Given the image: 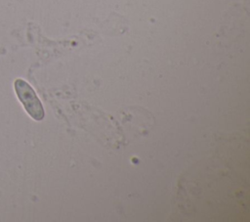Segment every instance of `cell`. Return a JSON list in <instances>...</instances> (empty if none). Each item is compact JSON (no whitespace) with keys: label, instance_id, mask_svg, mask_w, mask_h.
<instances>
[{"label":"cell","instance_id":"1","mask_svg":"<svg viewBox=\"0 0 250 222\" xmlns=\"http://www.w3.org/2000/svg\"><path fill=\"white\" fill-rule=\"evenodd\" d=\"M14 87L16 94L21 103L23 105L26 112L35 120L43 119L44 109L33 88L26 81L21 78L16 79Z\"/></svg>","mask_w":250,"mask_h":222}]
</instances>
